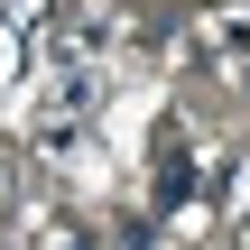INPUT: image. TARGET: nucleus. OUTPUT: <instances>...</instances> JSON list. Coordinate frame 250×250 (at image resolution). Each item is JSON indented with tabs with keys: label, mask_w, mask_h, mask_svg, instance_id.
<instances>
[{
	"label": "nucleus",
	"mask_w": 250,
	"mask_h": 250,
	"mask_svg": "<svg viewBox=\"0 0 250 250\" xmlns=\"http://www.w3.org/2000/svg\"><path fill=\"white\" fill-rule=\"evenodd\" d=\"M0 195H9V148H0Z\"/></svg>",
	"instance_id": "f257e3e1"
}]
</instances>
